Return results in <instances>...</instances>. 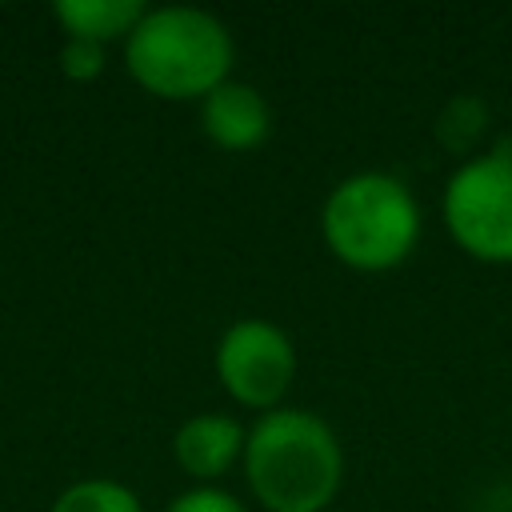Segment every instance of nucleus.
<instances>
[{"mask_svg": "<svg viewBox=\"0 0 512 512\" xmlns=\"http://www.w3.org/2000/svg\"><path fill=\"white\" fill-rule=\"evenodd\" d=\"M128 72L140 88L164 100L208 96L228 80L232 36L200 8H156L132 28L124 48Z\"/></svg>", "mask_w": 512, "mask_h": 512, "instance_id": "f03ea898", "label": "nucleus"}, {"mask_svg": "<svg viewBox=\"0 0 512 512\" xmlns=\"http://www.w3.org/2000/svg\"><path fill=\"white\" fill-rule=\"evenodd\" d=\"M52 512H140V500L116 480H80L56 496Z\"/></svg>", "mask_w": 512, "mask_h": 512, "instance_id": "1a4fd4ad", "label": "nucleus"}, {"mask_svg": "<svg viewBox=\"0 0 512 512\" xmlns=\"http://www.w3.org/2000/svg\"><path fill=\"white\" fill-rule=\"evenodd\" d=\"M60 68L68 80H92L104 68V44L92 40H64L60 48Z\"/></svg>", "mask_w": 512, "mask_h": 512, "instance_id": "9d476101", "label": "nucleus"}, {"mask_svg": "<svg viewBox=\"0 0 512 512\" xmlns=\"http://www.w3.org/2000/svg\"><path fill=\"white\" fill-rule=\"evenodd\" d=\"M244 472L268 512H320L340 484V444L320 416L276 408L248 432Z\"/></svg>", "mask_w": 512, "mask_h": 512, "instance_id": "f257e3e1", "label": "nucleus"}, {"mask_svg": "<svg viewBox=\"0 0 512 512\" xmlns=\"http://www.w3.org/2000/svg\"><path fill=\"white\" fill-rule=\"evenodd\" d=\"M420 236V212L412 192L384 172L348 176L324 204L328 248L364 272L400 264Z\"/></svg>", "mask_w": 512, "mask_h": 512, "instance_id": "7ed1b4c3", "label": "nucleus"}, {"mask_svg": "<svg viewBox=\"0 0 512 512\" xmlns=\"http://www.w3.org/2000/svg\"><path fill=\"white\" fill-rule=\"evenodd\" d=\"M444 220L456 244L480 260H512V152L468 160L444 192Z\"/></svg>", "mask_w": 512, "mask_h": 512, "instance_id": "20e7f679", "label": "nucleus"}, {"mask_svg": "<svg viewBox=\"0 0 512 512\" xmlns=\"http://www.w3.org/2000/svg\"><path fill=\"white\" fill-rule=\"evenodd\" d=\"M52 12L64 24L68 40L108 44V40L132 36V28L144 20L148 8L140 0H60Z\"/></svg>", "mask_w": 512, "mask_h": 512, "instance_id": "6e6552de", "label": "nucleus"}, {"mask_svg": "<svg viewBox=\"0 0 512 512\" xmlns=\"http://www.w3.org/2000/svg\"><path fill=\"white\" fill-rule=\"evenodd\" d=\"M172 448H176V460L188 476L212 480V476L228 472L232 460L244 452V436H240L236 420L208 412V416H192L188 424H180Z\"/></svg>", "mask_w": 512, "mask_h": 512, "instance_id": "0eeeda50", "label": "nucleus"}, {"mask_svg": "<svg viewBox=\"0 0 512 512\" xmlns=\"http://www.w3.org/2000/svg\"><path fill=\"white\" fill-rule=\"evenodd\" d=\"M204 132L220 144V148H252L268 136V104L256 88L224 80L220 88H212L204 96Z\"/></svg>", "mask_w": 512, "mask_h": 512, "instance_id": "423d86ee", "label": "nucleus"}, {"mask_svg": "<svg viewBox=\"0 0 512 512\" xmlns=\"http://www.w3.org/2000/svg\"><path fill=\"white\" fill-rule=\"evenodd\" d=\"M296 372L292 340L268 320H240L224 332L216 348L220 384L248 408H272Z\"/></svg>", "mask_w": 512, "mask_h": 512, "instance_id": "39448f33", "label": "nucleus"}, {"mask_svg": "<svg viewBox=\"0 0 512 512\" xmlns=\"http://www.w3.org/2000/svg\"><path fill=\"white\" fill-rule=\"evenodd\" d=\"M168 512H244V508H240V500H232L220 488H192V492L176 496Z\"/></svg>", "mask_w": 512, "mask_h": 512, "instance_id": "9b49d317", "label": "nucleus"}]
</instances>
